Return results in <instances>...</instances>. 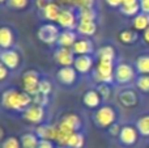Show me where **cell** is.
<instances>
[{
  "label": "cell",
  "instance_id": "1",
  "mask_svg": "<svg viewBox=\"0 0 149 148\" xmlns=\"http://www.w3.org/2000/svg\"><path fill=\"white\" fill-rule=\"evenodd\" d=\"M98 63L95 67L94 76L101 84L113 83L114 77V60H115V50L113 46H103L97 51Z\"/></svg>",
  "mask_w": 149,
  "mask_h": 148
},
{
  "label": "cell",
  "instance_id": "2",
  "mask_svg": "<svg viewBox=\"0 0 149 148\" xmlns=\"http://www.w3.org/2000/svg\"><path fill=\"white\" fill-rule=\"evenodd\" d=\"M33 102V97L26 92H20L17 89H7L1 96V104L5 109L24 110L28 109Z\"/></svg>",
  "mask_w": 149,
  "mask_h": 148
},
{
  "label": "cell",
  "instance_id": "3",
  "mask_svg": "<svg viewBox=\"0 0 149 148\" xmlns=\"http://www.w3.org/2000/svg\"><path fill=\"white\" fill-rule=\"evenodd\" d=\"M94 123L101 128H110L116 121V112L111 106H101L93 115Z\"/></svg>",
  "mask_w": 149,
  "mask_h": 148
},
{
  "label": "cell",
  "instance_id": "4",
  "mask_svg": "<svg viewBox=\"0 0 149 148\" xmlns=\"http://www.w3.org/2000/svg\"><path fill=\"white\" fill-rule=\"evenodd\" d=\"M60 36L59 28L55 25L54 22H49V24H43L41 28L38 29L37 37L41 42L46 45H52V43H58V38Z\"/></svg>",
  "mask_w": 149,
  "mask_h": 148
},
{
  "label": "cell",
  "instance_id": "5",
  "mask_svg": "<svg viewBox=\"0 0 149 148\" xmlns=\"http://www.w3.org/2000/svg\"><path fill=\"white\" fill-rule=\"evenodd\" d=\"M39 73L36 70H29L24 72L22 75V89L31 97L38 94V87H39Z\"/></svg>",
  "mask_w": 149,
  "mask_h": 148
},
{
  "label": "cell",
  "instance_id": "6",
  "mask_svg": "<svg viewBox=\"0 0 149 148\" xmlns=\"http://www.w3.org/2000/svg\"><path fill=\"white\" fill-rule=\"evenodd\" d=\"M114 77L118 84H127L134 80L135 71L132 66L127 64V63H119L114 71Z\"/></svg>",
  "mask_w": 149,
  "mask_h": 148
},
{
  "label": "cell",
  "instance_id": "7",
  "mask_svg": "<svg viewBox=\"0 0 149 148\" xmlns=\"http://www.w3.org/2000/svg\"><path fill=\"white\" fill-rule=\"evenodd\" d=\"M58 25L62 26L65 30H72L77 26V15L70 8H62L60 15L58 17Z\"/></svg>",
  "mask_w": 149,
  "mask_h": 148
},
{
  "label": "cell",
  "instance_id": "8",
  "mask_svg": "<svg viewBox=\"0 0 149 148\" xmlns=\"http://www.w3.org/2000/svg\"><path fill=\"white\" fill-rule=\"evenodd\" d=\"M54 59L60 67H72L74 64V54L72 49L67 47H59L54 54Z\"/></svg>",
  "mask_w": 149,
  "mask_h": 148
},
{
  "label": "cell",
  "instance_id": "9",
  "mask_svg": "<svg viewBox=\"0 0 149 148\" xmlns=\"http://www.w3.org/2000/svg\"><path fill=\"white\" fill-rule=\"evenodd\" d=\"M58 127L68 133H77L81 127V119L76 114H67L62 118Z\"/></svg>",
  "mask_w": 149,
  "mask_h": 148
},
{
  "label": "cell",
  "instance_id": "10",
  "mask_svg": "<svg viewBox=\"0 0 149 148\" xmlns=\"http://www.w3.org/2000/svg\"><path fill=\"white\" fill-rule=\"evenodd\" d=\"M45 118V109L39 105H30L24 112V119L30 123H41Z\"/></svg>",
  "mask_w": 149,
  "mask_h": 148
},
{
  "label": "cell",
  "instance_id": "11",
  "mask_svg": "<svg viewBox=\"0 0 149 148\" xmlns=\"http://www.w3.org/2000/svg\"><path fill=\"white\" fill-rule=\"evenodd\" d=\"M139 138V131L136 130V127H132V126H124L122 127L120 134H119V140L122 144L124 146H134L137 142Z\"/></svg>",
  "mask_w": 149,
  "mask_h": 148
},
{
  "label": "cell",
  "instance_id": "12",
  "mask_svg": "<svg viewBox=\"0 0 149 148\" xmlns=\"http://www.w3.org/2000/svg\"><path fill=\"white\" fill-rule=\"evenodd\" d=\"M56 79L63 85H72L77 79V71L74 67H62L56 72Z\"/></svg>",
  "mask_w": 149,
  "mask_h": 148
},
{
  "label": "cell",
  "instance_id": "13",
  "mask_svg": "<svg viewBox=\"0 0 149 148\" xmlns=\"http://www.w3.org/2000/svg\"><path fill=\"white\" fill-rule=\"evenodd\" d=\"M0 60H1V64H4L8 70H15L20 63V55L15 50H3L0 54Z\"/></svg>",
  "mask_w": 149,
  "mask_h": 148
},
{
  "label": "cell",
  "instance_id": "14",
  "mask_svg": "<svg viewBox=\"0 0 149 148\" xmlns=\"http://www.w3.org/2000/svg\"><path fill=\"white\" fill-rule=\"evenodd\" d=\"M93 43L90 39L88 38H80L76 41V43L73 45L72 47V51L74 55H77V57H80V55H90L93 52Z\"/></svg>",
  "mask_w": 149,
  "mask_h": 148
},
{
  "label": "cell",
  "instance_id": "15",
  "mask_svg": "<svg viewBox=\"0 0 149 148\" xmlns=\"http://www.w3.org/2000/svg\"><path fill=\"white\" fill-rule=\"evenodd\" d=\"M58 133V126L51 125H39L36 130V134L41 140H55Z\"/></svg>",
  "mask_w": 149,
  "mask_h": 148
},
{
  "label": "cell",
  "instance_id": "16",
  "mask_svg": "<svg viewBox=\"0 0 149 148\" xmlns=\"http://www.w3.org/2000/svg\"><path fill=\"white\" fill-rule=\"evenodd\" d=\"M73 67L79 73H88L93 67V58L90 55H80V57H76Z\"/></svg>",
  "mask_w": 149,
  "mask_h": 148
},
{
  "label": "cell",
  "instance_id": "17",
  "mask_svg": "<svg viewBox=\"0 0 149 148\" xmlns=\"http://www.w3.org/2000/svg\"><path fill=\"white\" fill-rule=\"evenodd\" d=\"M15 43V36L9 26H1L0 29V46L3 50L10 49V46Z\"/></svg>",
  "mask_w": 149,
  "mask_h": 148
},
{
  "label": "cell",
  "instance_id": "18",
  "mask_svg": "<svg viewBox=\"0 0 149 148\" xmlns=\"http://www.w3.org/2000/svg\"><path fill=\"white\" fill-rule=\"evenodd\" d=\"M101 100H102V97H101L100 93H98L97 91H94V89L88 91L86 93L84 94V97H82L84 105L86 108H89V109H95V108H98L101 104Z\"/></svg>",
  "mask_w": 149,
  "mask_h": 148
},
{
  "label": "cell",
  "instance_id": "19",
  "mask_svg": "<svg viewBox=\"0 0 149 148\" xmlns=\"http://www.w3.org/2000/svg\"><path fill=\"white\" fill-rule=\"evenodd\" d=\"M77 41V36L76 33L72 30H64L60 33L59 38H58V45L59 47H67V49H71L73 47V45L76 43Z\"/></svg>",
  "mask_w": 149,
  "mask_h": 148
},
{
  "label": "cell",
  "instance_id": "20",
  "mask_svg": "<svg viewBox=\"0 0 149 148\" xmlns=\"http://www.w3.org/2000/svg\"><path fill=\"white\" fill-rule=\"evenodd\" d=\"M60 10H62V8H60L59 3L52 1L51 4L47 5L42 12H43V17L46 18L47 21H50V22H56L58 17H59V15H60Z\"/></svg>",
  "mask_w": 149,
  "mask_h": 148
},
{
  "label": "cell",
  "instance_id": "21",
  "mask_svg": "<svg viewBox=\"0 0 149 148\" xmlns=\"http://www.w3.org/2000/svg\"><path fill=\"white\" fill-rule=\"evenodd\" d=\"M118 101L120 102L123 106L126 108H132V106H136L137 104V96L134 91H123L118 94Z\"/></svg>",
  "mask_w": 149,
  "mask_h": 148
},
{
  "label": "cell",
  "instance_id": "22",
  "mask_svg": "<svg viewBox=\"0 0 149 148\" xmlns=\"http://www.w3.org/2000/svg\"><path fill=\"white\" fill-rule=\"evenodd\" d=\"M76 30L82 37H90L97 31V24L95 21H79Z\"/></svg>",
  "mask_w": 149,
  "mask_h": 148
},
{
  "label": "cell",
  "instance_id": "23",
  "mask_svg": "<svg viewBox=\"0 0 149 148\" xmlns=\"http://www.w3.org/2000/svg\"><path fill=\"white\" fill-rule=\"evenodd\" d=\"M20 142H21V148H38L39 138L37 136V134L26 133L20 138Z\"/></svg>",
  "mask_w": 149,
  "mask_h": 148
},
{
  "label": "cell",
  "instance_id": "24",
  "mask_svg": "<svg viewBox=\"0 0 149 148\" xmlns=\"http://www.w3.org/2000/svg\"><path fill=\"white\" fill-rule=\"evenodd\" d=\"M134 28L135 30L145 31L149 28V15L147 13H139L134 18Z\"/></svg>",
  "mask_w": 149,
  "mask_h": 148
},
{
  "label": "cell",
  "instance_id": "25",
  "mask_svg": "<svg viewBox=\"0 0 149 148\" xmlns=\"http://www.w3.org/2000/svg\"><path fill=\"white\" fill-rule=\"evenodd\" d=\"M97 13L94 8H80L77 12V18L79 21H95Z\"/></svg>",
  "mask_w": 149,
  "mask_h": 148
},
{
  "label": "cell",
  "instance_id": "26",
  "mask_svg": "<svg viewBox=\"0 0 149 148\" xmlns=\"http://www.w3.org/2000/svg\"><path fill=\"white\" fill-rule=\"evenodd\" d=\"M136 71L141 75H149V55H141L137 58Z\"/></svg>",
  "mask_w": 149,
  "mask_h": 148
},
{
  "label": "cell",
  "instance_id": "27",
  "mask_svg": "<svg viewBox=\"0 0 149 148\" xmlns=\"http://www.w3.org/2000/svg\"><path fill=\"white\" fill-rule=\"evenodd\" d=\"M137 38H139V36H137V31L135 30H123L119 33V39H120L122 43L131 45L136 42Z\"/></svg>",
  "mask_w": 149,
  "mask_h": 148
},
{
  "label": "cell",
  "instance_id": "28",
  "mask_svg": "<svg viewBox=\"0 0 149 148\" xmlns=\"http://www.w3.org/2000/svg\"><path fill=\"white\" fill-rule=\"evenodd\" d=\"M85 144V138L84 135H82L81 133H73L72 135H71L70 140H68V144L67 147L68 148H82Z\"/></svg>",
  "mask_w": 149,
  "mask_h": 148
},
{
  "label": "cell",
  "instance_id": "29",
  "mask_svg": "<svg viewBox=\"0 0 149 148\" xmlns=\"http://www.w3.org/2000/svg\"><path fill=\"white\" fill-rule=\"evenodd\" d=\"M136 130L141 136H149V115L139 118L136 122Z\"/></svg>",
  "mask_w": 149,
  "mask_h": 148
},
{
  "label": "cell",
  "instance_id": "30",
  "mask_svg": "<svg viewBox=\"0 0 149 148\" xmlns=\"http://www.w3.org/2000/svg\"><path fill=\"white\" fill-rule=\"evenodd\" d=\"M73 133H68V131H64L62 128L58 127V133H56V138H55V142L60 146H67L68 144V140H70L71 135Z\"/></svg>",
  "mask_w": 149,
  "mask_h": 148
},
{
  "label": "cell",
  "instance_id": "31",
  "mask_svg": "<svg viewBox=\"0 0 149 148\" xmlns=\"http://www.w3.org/2000/svg\"><path fill=\"white\" fill-rule=\"evenodd\" d=\"M140 4H132V5H122L120 7V12L126 16H137L140 12Z\"/></svg>",
  "mask_w": 149,
  "mask_h": 148
},
{
  "label": "cell",
  "instance_id": "32",
  "mask_svg": "<svg viewBox=\"0 0 149 148\" xmlns=\"http://www.w3.org/2000/svg\"><path fill=\"white\" fill-rule=\"evenodd\" d=\"M136 87L141 92H149V75H140L136 80Z\"/></svg>",
  "mask_w": 149,
  "mask_h": 148
},
{
  "label": "cell",
  "instance_id": "33",
  "mask_svg": "<svg viewBox=\"0 0 149 148\" xmlns=\"http://www.w3.org/2000/svg\"><path fill=\"white\" fill-rule=\"evenodd\" d=\"M1 148H21V142L16 136H9L3 140Z\"/></svg>",
  "mask_w": 149,
  "mask_h": 148
},
{
  "label": "cell",
  "instance_id": "34",
  "mask_svg": "<svg viewBox=\"0 0 149 148\" xmlns=\"http://www.w3.org/2000/svg\"><path fill=\"white\" fill-rule=\"evenodd\" d=\"M52 91V85L49 80H41L39 81V87H38V93L49 96Z\"/></svg>",
  "mask_w": 149,
  "mask_h": 148
},
{
  "label": "cell",
  "instance_id": "35",
  "mask_svg": "<svg viewBox=\"0 0 149 148\" xmlns=\"http://www.w3.org/2000/svg\"><path fill=\"white\" fill-rule=\"evenodd\" d=\"M97 92L100 93V96L102 97L103 100H109L110 98V94H111V89L109 84H100L97 88Z\"/></svg>",
  "mask_w": 149,
  "mask_h": 148
},
{
  "label": "cell",
  "instance_id": "36",
  "mask_svg": "<svg viewBox=\"0 0 149 148\" xmlns=\"http://www.w3.org/2000/svg\"><path fill=\"white\" fill-rule=\"evenodd\" d=\"M29 4V0H8V5L13 9H25Z\"/></svg>",
  "mask_w": 149,
  "mask_h": 148
},
{
  "label": "cell",
  "instance_id": "37",
  "mask_svg": "<svg viewBox=\"0 0 149 148\" xmlns=\"http://www.w3.org/2000/svg\"><path fill=\"white\" fill-rule=\"evenodd\" d=\"M49 102V96H45V94H36L33 96V104L34 105H39V106H45V105Z\"/></svg>",
  "mask_w": 149,
  "mask_h": 148
},
{
  "label": "cell",
  "instance_id": "38",
  "mask_svg": "<svg viewBox=\"0 0 149 148\" xmlns=\"http://www.w3.org/2000/svg\"><path fill=\"white\" fill-rule=\"evenodd\" d=\"M94 1H95V0H76L73 5L79 7V9H80V8H93Z\"/></svg>",
  "mask_w": 149,
  "mask_h": 148
},
{
  "label": "cell",
  "instance_id": "39",
  "mask_svg": "<svg viewBox=\"0 0 149 148\" xmlns=\"http://www.w3.org/2000/svg\"><path fill=\"white\" fill-rule=\"evenodd\" d=\"M51 3H52V0H36V7L38 8V9L43 10L49 4H51Z\"/></svg>",
  "mask_w": 149,
  "mask_h": 148
},
{
  "label": "cell",
  "instance_id": "40",
  "mask_svg": "<svg viewBox=\"0 0 149 148\" xmlns=\"http://www.w3.org/2000/svg\"><path fill=\"white\" fill-rule=\"evenodd\" d=\"M139 4H140L141 13H147V15H149V0H139Z\"/></svg>",
  "mask_w": 149,
  "mask_h": 148
},
{
  "label": "cell",
  "instance_id": "41",
  "mask_svg": "<svg viewBox=\"0 0 149 148\" xmlns=\"http://www.w3.org/2000/svg\"><path fill=\"white\" fill-rule=\"evenodd\" d=\"M38 148H55V147L51 140H41V139H39Z\"/></svg>",
  "mask_w": 149,
  "mask_h": 148
},
{
  "label": "cell",
  "instance_id": "42",
  "mask_svg": "<svg viewBox=\"0 0 149 148\" xmlns=\"http://www.w3.org/2000/svg\"><path fill=\"white\" fill-rule=\"evenodd\" d=\"M106 3L111 8H120L123 5V0H106Z\"/></svg>",
  "mask_w": 149,
  "mask_h": 148
},
{
  "label": "cell",
  "instance_id": "43",
  "mask_svg": "<svg viewBox=\"0 0 149 148\" xmlns=\"http://www.w3.org/2000/svg\"><path fill=\"white\" fill-rule=\"evenodd\" d=\"M109 130H110V134H111V135H118V136H119V134H120L122 127H119V126L116 125V123H114V125L111 126V127L109 128Z\"/></svg>",
  "mask_w": 149,
  "mask_h": 148
},
{
  "label": "cell",
  "instance_id": "44",
  "mask_svg": "<svg viewBox=\"0 0 149 148\" xmlns=\"http://www.w3.org/2000/svg\"><path fill=\"white\" fill-rule=\"evenodd\" d=\"M8 72H9V70H8L4 64H0V79H1V80H4V79L7 77Z\"/></svg>",
  "mask_w": 149,
  "mask_h": 148
},
{
  "label": "cell",
  "instance_id": "45",
  "mask_svg": "<svg viewBox=\"0 0 149 148\" xmlns=\"http://www.w3.org/2000/svg\"><path fill=\"white\" fill-rule=\"evenodd\" d=\"M139 0H123V5H132V4H137Z\"/></svg>",
  "mask_w": 149,
  "mask_h": 148
},
{
  "label": "cell",
  "instance_id": "46",
  "mask_svg": "<svg viewBox=\"0 0 149 148\" xmlns=\"http://www.w3.org/2000/svg\"><path fill=\"white\" fill-rule=\"evenodd\" d=\"M143 38H144V41L147 42V43H149V28L144 31V34H143Z\"/></svg>",
  "mask_w": 149,
  "mask_h": 148
},
{
  "label": "cell",
  "instance_id": "47",
  "mask_svg": "<svg viewBox=\"0 0 149 148\" xmlns=\"http://www.w3.org/2000/svg\"><path fill=\"white\" fill-rule=\"evenodd\" d=\"M76 0H58L59 4H74Z\"/></svg>",
  "mask_w": 149,
  "mask_h": 148
},
{
  "label": "cell",
  "instance_id": "48",
  "mask_svg": "<svg viewBox=\"0 0 149 148\" xmlns=\"http://www.w3.org/2000/svg\"><path fill=\"white\" fill-rule=\"evenodd\" d=\"M0 1H1L3 4H4V3H5V1H8V0H0Z\"/></svg>",
  "mask_w": 149,
  "mask_h": 148
}]
</instances>
